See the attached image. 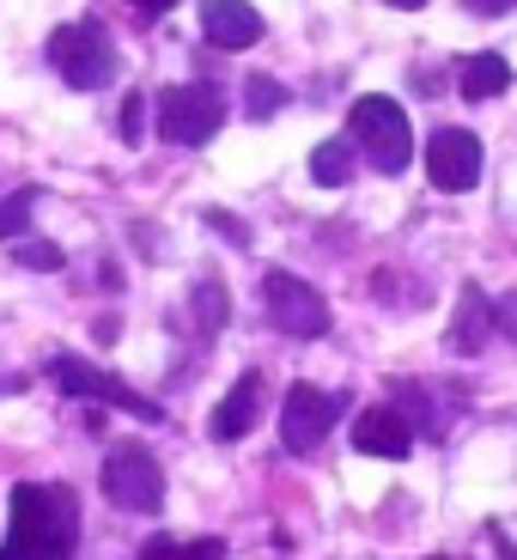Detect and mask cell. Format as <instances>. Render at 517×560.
I'll list each match as a JSON object with an SVG mask.
<instances>
[{
    "label": "cell",
    "mask_w": 517,
    "mask_h": 560,
    "mask_svg": "<svg viewBox=\"0 0 517 560\" xmlns=\"http://www.w3.org/2000/svg\"><path fill=\"white\" fill-rule=\"evenodd\" d=\"M80 524V493L68 481H25L13 488V524L0 560H73Z\"/></svg>",
    "instance_id": "obj_1"
},
{
    "label": "cell",
    "mask_w": 517,
    "mask_h": 560,
    "mask_svg": "<svg viewBox=\"0 0 517 560\" xmlns=\"http://www.w3.org/2000/svg\"><path fill=\"white\" fill-rule=\"evenodd\" d=\"M348 140L360 147L365 165L384 171V177H402L408 159H414V122H408L402 104L384 98V92H372V98H360L348 110Z\"/></svg>",
    "instance_id": "obj_2"
},
{
    "label": "cell",
    "mask_w": 517,
    "mask_h": 560,
    "mask_svg": "<svg viewBox=\"0 0 517 560\" xmlns=\"http://www.w3.org/2000/svg\"><path fill=\"white\" fill-rule=\"evenodd\" d=\"M49 68L73 85V92H98L116 80V43L98 19H68L49 31Z\"/></svg>",
    "instance_id": "obj_3"
},
{
    "label": "cell",
    "mask_w": 517,
    "mask_h": 560,
    "mask_svg": "<svg viewBox=\"0 0 517 560\" xmlns=\"http://www.w3.org/2000/svg\"><path fill=\"white\" fill-rule=\"evenodd\" d=\"M225 128V92L213 80H183L158 92V135L171 147H208Z\"/></svg>",
    "instance_id": "obj_4"
},
{
    "label": "cell",
    "mask_w": 517,
    "mask_h": 560,
    "mask_svg": "<svg viewBox=\"0 0 517 560\" xmlns=\"http://www.w3.org/2000/svg\"><path fill=\"white\" fill-rule=\"evenodd\" d=\"M262 305H268V323L293 341H310V336L329 329V299H322L310 280L286 275V268H268L262 275Z\"/></svg>",
    "instance_id": "obj_5"
},
{
    "label": "cell",
    "mask_w": 517,
    "mask_h": 560,
    "mask_svg": "<svg viewBox=\"0 0 517 560\" xmlns=\"http://www.w3.org/2000/svg\"><path fill=\"white\" fill-rule=\"evenodd\" d=\"M341 408H348V390H322V384H293V390H286V402H280V439H286V451H293V457L317 451L322 439L336 433Z\"/></svg>",
    "instance_id": "obj_6"
},
{
    "label": "cell",
    "mask_w": 517,
    "mask_h": 560,
    "mask_svg": "<svg viewBox=\"0 0 517 560\" xmlns=\"http://www.w3.org/2000/svg\"><path fill=\"white\" fill-rule=\"evenodd\" d=\"M104 493L122 512H158L165 505V469L146 445H116L104 457Z\"/></svg>",
    "instance_id": "obj_7"
},
{
    "label": "cell",
    "mask_w": 517,
    "mask_h": 560,
    "mask_svg": "<svg viewBox=\"0 0 517 560\" xmlns=\"http://www.w3.org/2000/svg\"><path fill=\"white\" fill-rule=\"evenodd\" d=\"M49 378H56L61 390L73 396V402H110V408H122V415H134V420H165V408H158V402L134 396L122 378L98 372L92 360H73V353H56V360H49Z\"/></svg>",
    "instance_id": "obj_8"
},
{
    "label": "cell",
    "mask_w": 517,
    "mask_h": 560,
    "mask_svg": "<svg viewBox=\"0 0 517 560\" xmlns=\"http://www.w3.org/2000/svg\"><path fill=\"white\" fill-rule=\"evenodd\" d=\"M426 177L445 196L475 189L481 183V140L469 128H433V140H426Z\"/></svg>",
    "instance_id": "obj_9"
},
{
    "label": "cell",
    "mask_w": 517,
    "mask_h": 560,
    "mask_svg": "<svg viewBox=\"0 0 517 560\" xmlns=\"http://www.w3.org/2000/svg\"><path fill=\"white\" fill-rule=\"evenodd\" d=\"M414 420L402 415V408H365L360 420H353V451L360 457H390L402 463L408 451H414Z\"/></svg>",
    "instance_id": "obj_10"
},
{
    "label": "cell",
    "mask_w": 517,
    "mask_h": 560,
    "mask_svg": "<svg viewBox=\"0 0 517 560\" xmlns=\"http://www.w3.org/2000/svg\"><path fill=\"white\" fill-rule=\"evenodd\" d=\"M201 31L220 49H256L268 37V19L256 13L250 0H201Z\"/></svg>",
    "instance_id": "obj_11"
},
{
    "label": "cell",
    "mask_w": 517,
    "mask_h": 560,
    "mask_svg": "<svg viewBox=\"0 0 517 560\" xmlns=\"http://www.w3.org/2000/svg\"><path fill=\"white\" fill-rule=\"evenodd\" d=\"M262 420V372H244L232 390H225V402L213 408V420H208V433L220 439V445H232V439H244Z\"/></svg>",
    "instance_id": "obj_12"
},
{
    "label": "cell",
    "mask_w": 517,
    "mask_h": 560,
    "mask_svg": "<svg viewBox=\"0 0 517 560\" xmlns=\"http://www.w3.org/2000/svg\"><path fill=\"white\" fill-rule=\"evenodd\" d=\"M493 323H500L493 299L481 293V287H462L457 317H450V329H445V348H450V353H481V348L493 341Z\"/></svg>",
    "instance_id": "obj_13"
},
{
    "label": "cell",
    "mask_w": 517,
    "mask_h": 560,
    "mask_svg": "<svg viewBox=\"0 0 517 560\" xmlns=\"http://www.w3.org/2000/svg\"><path fill=\"white\" fill-rule=\"evenodd\" d=\"M457 92L469 104H481V98H500L505 85H512V61L500 56V49H481V56H469V61H457Z\"/></svg>",
    "instance_id": "obj_14"
},
{
    "label": "cell",
    "mask_w": 517,
    "mask_h": 560,
    "mask_svg": "<svg viewBox=\"0 0 517 560\" xmlns=\"http://www.w3.org/2000/svg\"><path fill=\"white\" fill-rule=\"evenodd\" d=\"M353 159H360V147H353L348 135L322 140L317 153H310V177H317L322 189H348V183H353Z\"/></svg>",
    "instance_id": "obj_15"
},
{
    "label": "cell",
    "mask_w": 517,
    "mask_h": 560,
    "mask_svg": "<svg viewBox=\"0 0 517 560\" xmlns=\"http://www.w3.org/2000/svg\"><path fill=\"white\" fill-rule=\"evenodd\" d=\"M134 560H225L220 536H153Z\"/></svg>",
    "instance_id": "obj_16"
},
{
    "label": "cell",
    "mask_w": 517,
    "mask_h": 560,
    "mask_svg": "<svg viewBox=\"0 0 517 560\" xmlns=\"http://www.w3.org/2000/svg\"><path fill=\"white\" fill-rule=\"evenodd\" d=\"M286 104H293V92H286L274 73H250V80H244V116H250V122H268V116L286 110Z\"/></svg>",
    "instance_id": "obj_17"
},
{
    "label": "cell",
    "mask_w": 517,
    "mask_h": 560,
    "mask_svg": "<svg viewBox=\"0 0 517 560\" xmlns=\"http://www.w3.org/2000/svg\"><path fill=\"white\" fill-rule=\"evenodd\" d=\"M189 311H196V329L201 336H213L225 317H232V299H225L220 280H196V293H189Z\"/></svg>",
    "instance_id": "obj_18"
},
{
    "label": "cell",
    "mask_w": 517,
    "mask_h": 560,
    "mask_svg": "<svg viewBox=\"0 0 517 560\" xmlns=\"http://www.w3.org/2000/svg\"><path fill=\"white\" fill-rule=\"evenodd\" d=\"M31 213H37V189H13V196H0V244L19 238L31 225Z\"/></svg>",
    "instance_id": "obj_19"
},
{
    "label": "cell",
    "mask_w": 517,
    "mask_h": 560,
    "mask_svg": "<svg viewBox=\"0 0 517 560\" xmlns=\"http://www.w3.org/2000/svg\"><path fill=\"white\" fill-rule=\"evenodd\" d=\"M116 135H122L128 147H140V135H146V98H140V92L122 98V110H116Z\"/></svg>",
    "instance_id": "obj_20"
},
{
    "label": "cell",
    "mask_w": 517,
    "mask_h": 560,
    "mask_svg": "<svg viewBox=\"0 0 517 560\" xmlns=\"http://www.w3.org/2000/svg\"><path fill=\"white\" fill-rule=\"evenodd\" d=\"M19 268H37V275H56V268H61V250H56V244H19Z\"/></svg>",
    "instance_id": "obj_21"
},
{
    "label": "cell",
    "mask_w": 517,
    "mask_h": 560,
    "mask_svg": "<svg viewBox=\"0 0 517 560\" xmlns=\"http://www.w3.org/2000/svg\"><path fill=\"white\" fill-rule=\"evenodd\" d=\"M462 13H475V19H505V13H517V0H462Z\"/></svg>",
    "instance_id": "obj_22"
},
{
    "label": "cell",
    "mask_w": 517,
    "mask_h": 560,
    "mask_svg": "<svg viewBox=\"0 0 517 560\" xmlns=\"http://www.w3.org/2000/svg\"><path fill=\"white\" fill-rule=\"evenodd\" d=\"M140 13H165V7H177V0H134Z\"/></svg>",
    "instance_id": "obj_23"
},
{
    "label": "cell",
    "mask_w": 517,
    "mask_h": 560,
    "mask_svg": "<svg viewBox=\"0 0 517 560\" xmlns=\"http://www.w3.org/2000/svg\"><path fill=\"white\" fill-rule=\"evenodd\" d=\"M384 7H402V13H420V7H426V0H384Z\"/></svg>",
    "instance_id": "obj_24"
},
{
    "label": "cell",
    "mask_w": 517,
    "mask_h": 560,
    "mask_svg": "<svg viewBox=\"0 0 517 560\" xmlns=\"http://www.w3.org/2000/svg\"><path fill=\"white\" fill-rule=\"evenodd\" d=\"M426 560H450V555H426Z\"/></svg>",
    "instance_id": "obj_25"
}]
</instances>
